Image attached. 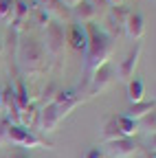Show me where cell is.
<instances>
[{
    "label": "cell",
    "mask_w": 156,
    "mask_h": 158,
    "mask_svg": "<svg viewBox=\"0 0 156 158\" xmlns=\"http://www.w3.org/2000/svg\"><path fill=\"white\" fill-rule=\"evenodd\" d=\"M66 44V37H64V29L57 24V22H48L46 24V51L51 55H62Z\"/></svg>",
    "instance_id": "obj_4"
},
{
    "label": "cell",
    "mask_w": 156,
    "mask_h": 158,
    "mask_svg": "<svg viewBox=\"0 0 156 158\" xmlns=\"http://www.w3.org/2000/svg\"><path fill=\"white\" fill-rule=\"evenodd\" d=\"M68 42H70L73 48H77V51H86V44H88L86 29L79 27V24H73L70 31H68Z\"/></svg>",
    "instance_id": "obj_10"
},
{
    "label": "cell",
    "mask_w": 156,
    "mask_h": 158,
    "mask_svg": "<svg viewBox=\"0 0 156 158\" xmlns=\"http://www.w3.org/2000/svg\"><path fill=\"white\" fill-rule=\"evenodd\" d=\"M7 145H18V147H24V149H44L51 147L42 136L33 134L31 130L22 127V125H7Z\"/></svg>",
    "instance_id": "obj_2"
},
{
    "label": "cell",
    "mask_w": 156,
    "mask_h": 158,
    "mask_svg": "<svg viewBox=\"0 0 156 158\" xmlns=\"http://www.w3.org/2000/svg\"><path fill=\"white\" fill-rule=\"evenodd\" d=\"M119 138H125L119 130V125H116L114 118H110V121L103 125V132H101V141L103 143H114V141H119Z\"/></svg>",
    "instance_id": "obj_14"
},
{
    "label": "cell",
    "mask_w": 156,
    "mask_h": 158,
    "mask_svg": "<svg viewBox=\"0 0 156 158\" xmlns=\"http://www.w3.org/2000/svg\"><path fill=\"white\" fill-rule=\"evenodd\" d=\"M141 121H143L145 130H147L150 134H154V123H156V121H154V112H152V114H147V116H143Z\"/></svg>",
    "instance_id": "obj_19"
},
{
    "label": "cell",
    "mask_w": 156,
    "mask_h": 158,
    "mask_svg": "<svg viewBox=\"0 0 156 158\" xmlns=\"http://www.w3.org/2000/svg\"><path fill=\"white\" fill-rule=\"evenodd\" d=\"M86 37H88V44H86L88 68L95 73L97 68H101V66L108 64V59L112 55V37L106 31H99L92 22L86 29Z\"/></svg>",
    "instance_id": "obj_1"
},
{
    "label": "cell",
    "mask_w": 156,
    "mask_h": 158,
    "mask_svg": "<svg viewBox=\"0 0 156 158\" xmlns=\"http://www.w3.org/2000/svg\"><path fill=\"white\" fill-rule=\"evenodd\" d=\"M62 118H64V116H62L60 110H57V106H55V103H48V106L40 112V127H42V132H44V134L55 132Z\"/></svg>",
    "instance_id": "obj_5"
},
{
    "label": "cell",
    "mask_w": 156,
    "mask_h": 158,
    "mask_svg": "<svg viewBox=\"0 0 156 158\" xmlns=\"http://www.w3.org/2000/svg\"><path fill=\"white\" fill-rule=\"evenodd\" d=\"M86 158H103V154H101L99 149H90V152L86 154Z\"/></svg>",
    "instance_id": "obj_21"
},
{
    "label": "cell",
    "mask_w": 156,
    "mask_h": 158,
    "mask_svg": "<svg viewBox=\"0 0 156 158\" xmlns=\"http://www.w3.org/2000/svg\"><path fill=\"white\" fill-rule=\"evenodd\" d=\"M84 0H60V5L62 7H68V9H75L77 5H82Z\"/></svg>",
    "instance_id": "obj_20"
},
{
    "label": "cell",
    "mask_w": 156,
    "mask_h": 158,
    "mask_svg": "<svg viewBox=\"0 0 156 158\" xmlns=\"http://www.w3.org/2000/svg\"><path fill=\"white\" fill-rule=\"evenodd\" d=\"M152 112H154V99H152V101L132 103L130 110L125 112V116H128V118H134V121H141L143 116H147V114H152Z\"/></svg>",
    "instance_id": "obj_9"
},
{
    "label": "cell",
    "mask_w": 156,
    "mask_h": 158,
    "mask_svg": "<svg viewBox=\"0 0 156 158\" xmlns=\"http://www.w3.org/2000/svg\"><path fill=\"white\" fill-rule=\"evenodd\" d=\"M106 154L110 158H134L139 154V145L134 138H119L114 143H106Z\"/></svg>",
    "instance_id": "obj_3"
},
{
    "label": "cell",
    "mask_w": 156,
    "mask_h": 158,
    "mask_svg": "<svg viewBox=\"0 0 156 158\" xmlns=\"http://www.w3.org/2000/svg\"><path fill=\"white\" fill-rule=\"evenodd\" d=\"M44 2V11L48 13H55V15H64V9H62V5H60V0H42Z\"/></svg>",
    "instance_id": "obj_18"
},
{
    "label": "cell",
    "mask_w": 156,
    "mask_h": 158,
    "mask_svg": "<svg viewBox=\"0 0 156 158\" xmlns=\"http://www.w3.org/2000/svg\"><path fill=\"white\" fill-rule=\"evenodd\" d=\"M73 13H75V18L77 20H79V22H92V20H95V15H97V9L90 5V2H86V0H84V2L82 5H77L75 9H73Z\"/></svg>",
    "instance_id": "obj_13"
},
{
    "label": "cell",
    "mask_w": 156,
    "mask_h": 158,
    "mask_svg": "<svg viewBox=\"0 0 156 158\" xmlns=\"http://www.w3.org/2000/svg\"><path fill=\"white\" fill-rule=\"evenodd\" d=\"M123 27H125V33H128L132 40H139V37L143 35V31H145L143 15H141V13H128Z\"/></svg>",
    "instance_id": "obj_8"
},
{
    "label": "cell",
    "mask_w": 156,
    "mask_h": 158,
    "mask_svg": "<svg viewBox=\"0 0 156 158\" xmlns=\"http://www.w3.org/2000/svg\"><path fill=\"white\" fill-rule=\"evenodd\" d=\"M0 110H2V97H0Z\"/></svg>",
    "instance_id": "obj_24"
},
{
    "label": "cell",
    "mask_w": 156,
    "mask_h": 158,
    "mask_svg": "<svg viewBox=\"0 0 156 158\" xmlns=\"http://www.w3.org/2000/svg\"><path fill=\"white\" fill-rule=\"evenodd\" d=\"M139 57H141V44L139 46H134V51H130L128 53V57L123 59V64L119 66V75H121V79H132V75H134V68H136V64H139Z\"/></svg>",
    "instance_id": "obj_7"
},
{
    "label": "cell",
    "mask_w": 156,
    "mask_h": 158,
    "mask_svg": "<svg viewBox=\"0 0 156 158\" xmlns=\"http://www.w3.org/2000/svg\"><path fill=\"white\" fill-rule=\"evenodd\" d=\"M128 97H130V101H132V103L143 101V81H141V79H130Z\"/></svg>",
    "instance_id": "obj_15"
},
{
    "label": "cell",
    "mask_w": 156,
    "mask_h": 158,
    "mask_svg": "<svg viewBox=\"0 0 156 158\" xmlns=\"http://www.w3.org/2000/svg\"><path fill=\"white\" fill-rule=\"evenodd\" d=\"M90 5H92L95 9H97V5H99V7H106V5H108V0H92Z\"/></svg>",
    "instance_id": "obj_22"
},
{
    "label": "cell",
    "mask_w": 156,
    "mask_h": 158,
    "mask_svg": "<svg viewBox=\"0 0 156 158\" xmlns=\"http://www.w3.org/2000/svg\"><path fill=\"white\" fill-rule=\"evenodd\" d=\"M114 121H116V125H119V130H121V134H123L125 138H132L136 132L141 130V121L128 118L125 114H121V116H114Z\"/></svg>",
    "instance_id": "obj_11"
},
{
    "label": "cell",
    "mask_w": 156,
    "mask_h": 158,
    "mask_svg": "<svg viewBox=\"0 0 156 158\" xmlns=\"http://www.w3.org/2000/svg\"><path fill=\"white\" fill-rule=\"evenodd\" d=\"M123 0H108V5H121Z\"/></svg>",
    "instance_id": "obj_23"
},
{
    "label": "cell",
    "mask_w": 156,
    "mask_h": 158,
    "mask_svg": "<svg viewBox=\"0 0 156 158\" xmlns=\"http://www.w3.org/2000/svg\"><path fill=\"white\" fill-rule=\"evenodd\" d=\"M13 97H15V106H18V110L29 108V94H27V88H24L22 81H18V86H15V90H13Z\"/></svg>",
    "instance_id": "obj_16"
},
{
    "label": "cell",
    "mask_w": 156,
    "mask_h": 158,
    "mask_svg": "<svg viewBox=\"0 0 156 158\" xmlns=\"http://www.w3.org/2000/svg\"><path fill=\"white\" fill-rule=\"evenodd\" d=\"M0 53H2V42H0Z\"/></svg>",
    "instance_id": "obj_25"
},
{
    "label": "cell",
    "mask_w": 156,
    "mask_h": 158,
    "mask_svg": "<svg viewBox=\"0 0 156 158\" xmlns=\"http://www.w3.org/2000/svg\"><path fill=\"white\" fill-rule=\"evenodd\" d=\"M110 79H112V68H110L108 64L101 66V68H97V70H95V77H92V92L106 88V86L110 84Z\"/></svg>",
    "instance_id": "obj_12"
},
{
    "label": "cell",
    "mask_w": 156,
    "mask_h": 158,
    "mask_svg": "<svg viewBox=\"0 0 156 158\" xmlns=\"http://www.w3.org/2000/svg\"><path fill=\"white\" fill-rule=\"evenodd\" d=\"M13 9H15V2L13 0H0V20L5 22H13Z\"/></svg>",
    "instance_id": "obj_17"
},
{
    "label": "cell",
    "mask_w": 156,
    "mask_h": 158,
    "mask_svg": "<svg viewBox=\"0 0 156 158\" xmlns=\"http://www.w3.org/2000/svg\"><path fill=\"white\" fill-rule=\"evenodd\" d=\"M20 59L27 66H37L42 59V48L35 40H27V42L20 44Z\"/></svg>",
    "instance_id": "obj_6"
}]
</instances>
